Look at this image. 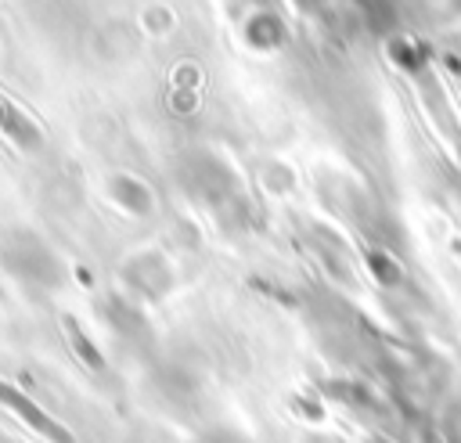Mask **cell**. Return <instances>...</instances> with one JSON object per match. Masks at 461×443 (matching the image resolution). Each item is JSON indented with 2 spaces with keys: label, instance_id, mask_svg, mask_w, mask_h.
Returning a JSON list of instances; mask_svg holds the SVG:
<instances>
[{
  "label": "cell",
  "instance_id": "cell-1",
  "mask_svg": "<svg viewBox=\"0 0 461 443\" xmlns=\"http://www.w3.org/2000/svg\"><path fill=\"white\" fill-rule=\"evenodd\" d=\"M0 403H4V407H11L18 418H25V421H29L36 432L50 436L54 443H72V439H68V432H65V429H61V425H58L50 414H43V411H40V407H36V403L25 396V393H18L14 385H4V382H0Z\"/></svg>",
  "mask_w": 461,
  "mask_h": 443
},
{
  "label": "cell",
  "instance_id": "cell-2",
  "mask_svg": "<svg viewBox=\"0 0 461 443\" xmlns=\"http://www.w3.org/2000/svg\"><path fill=\"white\" fill-rule=\"evenodd\" d=\"M245 40L252 43V47H277L281 40H285V25H281V18H274V14H267V11H256L249 22H245Z\"/></svg>",
  "mask_w": 461,
  "mask_h": 443
},
{
  "label": "cell",
  "instance_id": "cell-3",
  "mask_svg": "<svg viewBox=\"0 0 461 443\" xmlns=\"http://www.w3.org/2000/svg\"><path fill=\"white\" fill-rule=\"evenodd\" d=\"M112 194L119 198V205H126L130 212H148L151 209V191L133 180V176H115L112 180Z\"/></svg>",
  "mask_w": 461,
  "mask_h": 443
},
{
  "label": "cell",
  "instance_id": "cell-4",
  "mask_svg": "<svg viewBox=\"0 0 461 443\" xmlns=\"http://www.w3.org/2000/svg\"><path fill=\"white\" fill-rule=\"evenodd\" d=\"M389 58H393L400 68H407V72L425 68V47H421L418 40H407V36L389 40Z\"/></svg>",
  "mask_w": 461,
  "mask_h": 443
},
{
  "label": "cell",
  "instance_id": "cell-5",
  "mask_svg": "<svg viewBox=\"0 0 461 443\" xmlns=\"http://www.w3.org/2000/svg\"><path fill=\"white\" fill-rule=\"evenodd\" d=\"M367 263H371V270H375V277H378L382 285H396V281H400V267H396L385 252H371Z\"/></svg>",
  "mask_w": 461,
  "mask_h": 443
},
{
  "label": "cell",
  "instance_id": "cell-6",
  "mask_svg": "<svg viewBox=\"0 0 461 443\" xmlns=\"http://www.w3.org/2000/svg\"><path fill=\"white\" fill-rule=\"evenodd\" d=\"M295 4H299L303 11H321V4H324V0H295Z\"/></svg>",
  "mask_w": 461,
  "mask_h": 443
},
{
  "label": "cell",
  "instance_id": "cell-7",
  "mask_svg": "<svg viewBox=\"0 0 461 443\" xmlns=\"http://www.w3.org/2000/svg\"><path fill=\"white\" fill-rule=\"evenodd\" d=\"M454 4H461V0H454Z\"/></svg>",
  "mask_w": 461,
  "mask_h": 443
}]
</instances>
